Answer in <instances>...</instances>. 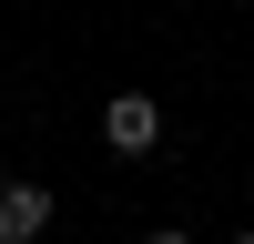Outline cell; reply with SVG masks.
<instances>
[{"instance_id":"obj_1","label":"cell","mask_w":254,"mask_h":244,"mask_svg":"<svg viewBox=\"0 0 254 244\" xmlns=\"http://www.w3.org/2000/svg\"><path fill=\"white\" fill-rule=\"evenodd\" d=\"M102 142H112L122 163H142V153L163 142V102H153V92H112V102H102Z\"/></svg>"},{"instance_id":"obj_2","label":"cell","mask_w":254,"mask_h":244,"mask_svg":"<svg viewBox=\"0 0 254 244\" xmlns=\"http://www.w3.org/2000/svg\"><path fill=\"white\" fill-rule=\"evenodd\" d=\"M51 234V183H0V244H41Z\"/></svg>"},{"instance_id":"obj_3","label":"cell","mask_w":254,"mask_h":244,"mask_svg":"<svg viewBox=\"0 0 254 244\" xmlns=\"http://www.w3.org/2000/svg\"><path fill=\"white\" fill-rule=\"evenodd\" d=\"M142 244H193V234H173V224H163V234H142Z\"/></svg>"}]
</instances>
